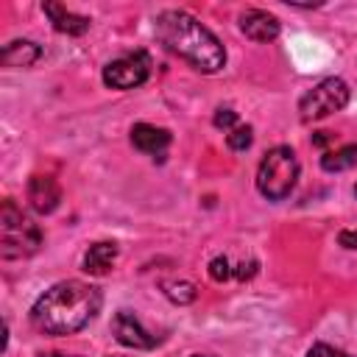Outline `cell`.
Here are the masks:
<instances>
[{"label": "cell", "mask_w": 357, "mask_h": 357, "mask_svg": "<svg viewBox=\"0 0 357 357\" xmlns=\"http://www.w3.org/2000/svg\"><path fill=\"white\" fill-rule=\"evenodd\" d=\"M42 53L45 50L36 42H31V39H14V42H8L0 50V61L6 67H31V64H36L42 59Z\"/></svg>", "instance_id": "cell-12"}, {"label": "cell", "mask_w": 357, "mask_h": 357, "mask_svg": "<svg viewBox=\"0 0 357 357\" xmlns=\"http://www.w3.org/2000/svg\"><path fill=\"white\" fill-rule=\"evenodd\" d=\"M42 11L47 14L50 25H53L59 33H67V36H81V33H86V31H89V17L70 11V8H64V6H61V3H56V0L42 3Z\"/></svg>", "instance_id": "cell-11"}, {"label": "cell", "mask_w": 357, "mask_h": 357, "mask_svg": "<svg viewBox=\"0 0 357 357\" xmlns=\"http://www.w3.org/2000/svg\"><path fill=\"white\" fill-rule=\"evenodd\" d=\"M321 167H324L326 173H343V170L357 167V142H346V145H340V148L324 151Z\"/></svg>", "instance_id": "cell-14"}, {"label": "cell", "mask_w": 357, "mask_h": 357, "mask_svg": "<svg viewBox=\"0 0 357 357\" xmlns=\"http://www.w3.org/2000/svg\"><path fill=\"white\" fill-rule=\"evenodd\" d=\"M103 296L95 284L81 279H64L47 287L31 307V324L33 329L61 337L81 332L98 312H100Z\"/></svg>", "instance_id": "cell-1"}, {"label": "cell", "mask_w": 357, "mask_h": 357, "mask_svg": "<svg viewBox=\"0 0 357 357\" xmlns=\"http://www.w3.org/2000/svg\"><path fill=\"white\" fill-rule=\"evenodd\" d=\"M240 31L251 39V42H273L282 31L279 20L262 8H245L240 14Z\"/></svg>", "instance_id": "cell-9"}, {"label": "cell", "mask_w": 357, "mask_h": 357, "mask_svg": "<svg viewBox=\"0 0 357 357\" xmlns=\"http://www.w3.org/2000/svg\"><path fill=\"white\" fill-rule=\"evenodd\" d=\"M304 357H349L343 349H335V346H329V343H312L310 349H307V354Z\"/></svg>", "instance_id": "cell-19"}, {"label": "cell", "mask_w": 357, "mask_h": 357, "mask_svg": "<svg viewBox=\"0 0 357 357\" xmlns=\"http://www.w3.org/2000/svg\"><path fill=\"white\" fill-rule=\"evenodd\" d=\"M349 84L337 75H329L324 81H318L312 89H307L298 100V117L304 123H315V120H324L335 112H340L346 103H349Z\"/></svg>", "instance_id": "cell-5"}, {"label": "cell", "mask_w": 357, "mask_h": 357, "mask_svg": "<svg viewBox=\"0 0 357 357\" xmlns=\"http://www.w3.org/2000/svg\"><path fill=\"white\" fill-rule=\"evenodd\" d=\"M209 276H212L215 282H229V279L234 276V268H231L229 257H215V259H209Z\"/></svg>", "instance_id": "cell-17"}, {"label": "cell", "mask_w": 357, "mask_h": 357, "mask_svg": "<svg viewBox=\"0 0 357 357\" xmlns=\"http://www.w3.org/2000/svg\"><path fill=\"white\" fill-rule=\"evenodd\" d=\"M39 357H73V354H61V351H47V354H39Z\"/></svg>", "instance_id": "cell-22"}, {"label": "cell", "mask_w": 357, "mask_h": 357, "mask_svg": "<svg viewBox=\"0 0 357 357\" xmlns=\"http://www.w3.org/2000/svg\"><path fill=\"white\" fill-rule=\"evenodd\" d=\"M170 131L167 128H159L153 123H137L131 126V145L139 151V153H148V156H162L170 145Z\"/></svg>", "instance_id": "cell-10"}, {"label": "cell", "mask_w": 357, "mask_h": 357, "mask_svg": "<svg viewBox=\"0 0 357 357\" xmlns=\"http://www.w3.org/2000/svg\"><path fill=\"white\" fill-rule=\"evenodd\" d=\"M25 195H28L31 209L39 212V215H50L61 204V187H59V181L53 176H42V173H36V176L28 178Z\"/></svg>", "instance_id": "cell-8"}, {"label": "cell", "mask_w": 357, "mask_h": 357, "mask_svg": "<svg viewBox=\"0 0 357 357\" xmlns=\"http://www.w3.org/2000/svg\"><path fill=\"white\" fill-rule=\"evenodd\" d=\"M298 156L290 145L271 148L257 167V190L268 201H284L298 181Z\"/></svg>", "instance_id": "cell-4"}, {"label": "cell", "mask_w": 357, "mask_h": 357, "mask_svg": "<svg viewBox=\"0 0 357 357\" xmlns=\"http://www.w3.org/2000/svg\"><path fill=\"white\" fill-rule=\"evenodd\" d=\"M151 56L148 50H134V53H126L114 61H109L103 67V84L112 86V89H134V86H142L151 75Z\"/></svg>", "instance_id": "cell-6"}, {"label": "cell", "mask_w": 357, "mask_h": 357, "mask_svg": "<svg viewBox=\"0 0 357 357\" xmlns=\"http://www.w3.org/2000/svg\"><path fill=\"white\" fill-rule=\"evenodd\" d=\"M212 123H215V128H220V131H231V128H237L240 123H237V112L234 109H218L215 112V117H212Z\"/></svg>", "instance_id": "cell-18"}, {"label": "cell", "mask_w": 357, "mask_h": 357, "mask_svg": "<svg viewBox=\"0 0 357 357\" xmlns=\"http://www.w3.org/2000/svg\"><path fill=\"white\" fill-rule=\"evenodd\" d=\"M354 195H357V184H354Z\"/></svg>", "instance_id": "cell-23"}, {"label": "cell", "mask_w": 357, "mask_h": 357, "mask_svg": "<svg viewBox=\"0 0 357 357\" xmlns=\"http://www.w3.org/2000/svg\"><path fill=\"white\" fill-rule=\"evenodd\" d=\"M112 335L120 346H128V349H139V351H148L156 346V335H151L142 321L131 312V310H120L114 318H112Z\"/></svg>", "instance_id": "cell-7"}, {"label": "cell", "mask_w": 357, "mask_h": 357, "mask_svg": "<svg viewBox=\"0 0 357 357\" xmlns=\"http://www.w3.org/2000/svg\"><path fill=\"white\" fill-rule=\"evenodd\" d=\"M117 243H112V240H100V243H92L89 248H86V254H84V271L86 273H95V276H103L112 265H114V259H117Z\"/></svg>", "instance_id": "cell-13"}, {"label": "cell", "mask_w": 357, "mask_h": 357, "mask_svg": "<svg viewBox=\"0 0 357 357\" xmlns=\"http://www.w3.org/2000/svg\"><path fill=\"white\" fill-rule=\"evenodd\" d=\"M337 243H340L343 248H357V231H351V229L340 231V234H337Z\"/></svg>", "instance_id": "cell-20"}, {"label": "cell", "mask_w": 357, "mask_h": 357, "mask_svg": "<svg viewBox=\"0 0 357 357\" xmlns=\"http://www.w3.org/2000/svg\"><path fill=\"white\" fill-rule=\"evenodd\" d=\"M251 142H254V128L251 126H237V128H231L229 134H226V145L231 148V151H248L251 148Z\"/></svg>", "instance_id": "cell-16"}, {"label": "cell", "mask_w": 357, "mask_h": 357, "mask_svg": "<svg viewBox=\"0 0 357 357\" xmlns=\"http://www.w3.org/2000/svg\"><path fill=\"white\" fill-rule=\"evenodd\" d=\"M42 248V229L33 223L17 201L6 198L0 206V257L3 259H22L33 257Z\"/></svg>", "instance_id": "cell-3"}, {"label": "cell", "mask_w": 357, "mask_h": 357, "mask_svg": "<svg viewBox=\"0 0 357 357\" xmlns=\"http://www.w3.org/2000/svg\"><path fill=\"white\" fill-rule=\"evenodd\" d=\"M153 33L156 39L178 59H184L190 67H195L198 73H218L226 67V47L220 45V39L204 25L198 22L190 11L181 8H167L153 20Z\"/></svg>", "instance_id": "cell-2"}, {"label": "cell", "mask_w": 357, "mask_h": 357, "mask_svg": "<svg viewBox=\"0 0 357 357\" xmlns=\"http://www.w3.org/2000/svg\"><path fill=\"white\" fill-rule=\"evenodd\" d=\"M329 139H332V137H329V131H318V134L312 137V142H315V145H326Z\"/></svg>", "instance_id": "cell-21"}, {"label": "cell", "mask_w": 357, "mask_h": 357, "mask_svg": "<svg viewBox=\"0 0 357 357\" xmlns=\"http://www.w3.org/2000/svg\"><path fill=\"white\" fill-rule=\"evenodd\" d=\"M162 293L173 301V304H192L195 301V296H198V290H195V284L192 282H162Z\"/></svg>", "instance_id": "cell-15"}]
</instances>
